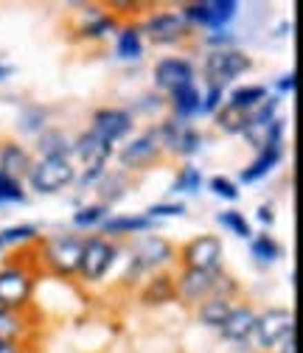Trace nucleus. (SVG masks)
Returning a JSON list of instances; mask_svg holds the SVG:
<instances>
[{
	"mask_svg": "<svg viewBox=\"0 0 303 353\" xmlns=\"http://www.w3.org/2000/svg\"><path fill=\"white\" fill-rule=\"evenodd\" d=\"M236 9L239 3L236 0H213V3H191L186 6L183 12V20H194V23H202L208 28H222L228 26L233 17H236Z\"/></svg>",
	"mask_w": 303,
	"mask_h": 353,
	"instance_id": "1a4fd4ad",
	"label": "nucleus"
},
{
	"mask_svg": "<svg viewBox=\"0 0 303 353\" xmlns=\"http://www.w3.org/2000/svg\"><path fill=\"white\" fill-rule=\"evenodd\" d=\"M199 104H202V96H199V90H197L194 84H186V87H180V90L171 93V107H175V115L180 121L197 115L199 112Z\"/></svg>",
	"mask_w": 303,
	"mask_h": 353,
	"instance_id": "aec40b11",
	"label": "nucleus"
},
{
	"mask_svg": "<svg viewBox=\"0 0 303 353\" xmlns=\"http://www.w3.org/2000/svg\"><path fill=\"white\" fill-rule=\"evenodd\" d=\"M175 250H171L168 241L152 236V239H144L138 247H135V267L138 270H155V267H163V263L171 261Z\"/></svg>",
	"mask_w": 303,
	"mask_h": 353,
	"instance_id": "2eb2a0df",
	"label": "nucleus"
},
{
	"mask_svg": "<svg viewBox=\"0 0 303 353\" xmlns=\"http://www.w3.org/2000/svg\"><path fill=\"white\" fill-rule=\"evenodd\" d=\"M104 216H107V205H88L73 216V222H76V228H93Z\"/></svg>",
	"mask_w": 303,
	"mask_h": 353,
	"instance_id": "473e14b6",
	"label": "nucleus"
},
{
	"mask_svg": "<svg viewBox=\"0 0 303 353\" xmlns=\"http://www.w3.org/2000/svg\"><path fill=\"white\" fill-rule=\"evenodd\" d=\"M216 222H219L222 228H228V230H233L239 239H253V230L247 225V219L239 210H222L219 216H216Z\"/></svg>",
	"mask_w": 303,
	"mask_h": 353,
	"instance_id": "c85d7f7f",
	"label": "nucleus"
},
{
	"mask_svg": "<svg viewBox=\"0 0 303 353\" xmlns=\"http://www.w3.org/2000/svg\"><path fill=\"white\" fill-rule=\"evenodd\" d=\"M31 294H34V278L23 267L0 270V305L9 308V312H17V308L28 305Z\"/></svg>",
	"mask_w": 303,
	"mask_h": 353,
	"instance_id": "7ed1b4c3",
	"label": "nucleus"
},
{
	"mask_svg": "<svg viewBox=\"0 0 303 353\" xmlns=\"http://www.w3.org/2000/svg\"><path fill=\"white\" fill-rule=\"evenodd\" d=\"M141 34H146L152 42H157V46H168V42H177L186 34V20L177 12H160V14L146 20Z\"/></svg>",
	"mask_w": 303,
	"mask_h": 353,
	"instance_id": "f8f14e48",
	"label": "nucleus"
},
{
	"mask_svg": "<svg viewBox=\"0 0 303 353\" xmlns=\"http://www.w3.org/2000/svg\"><path fill=\"white\" fill-rule=\"evenodd\" d=\"M73 152L79 154V160L88 165V168H104L107 157L113 154V146L104 143L101 138H96L93 132H88V135H81V138L73 143Z\"/></svg>",
	"mask_w": 303,
	"mask_h": 353,
	"instance_id": "f3484780",
	"label": "nucleus"
},
{
	"mask_svg": "<svg viewBox=\"0 0 303 353\" xmlns=\"http://www.w3.org/2000/svg\"><path fill=\"white\" fill-rule=\"evenodd\" d=\"M199 185H202V174H199V168L186 165V168L180 171V176H177V183H175V191L197 194V191H199Z\"/></svg>",
	"mask_w": 303,
	"mask_h": 353,
	"instance_id": "2f4dec72",
	"label": "nucleus"
},
{
	"mask_svg": "<svg viewBox=\"0 0 303 353\" xmlns=\"http://www.w3.org/2000/svg\"><path fill=\"white\" fill-rule=\"evenodd\" d=\"M231 300L228 297H208V300H202V305H199V323H205V325H211V328H219L222 325V320L231 314Z\"/></svg>",
	"mask_w": 303,
	"mask_h": 353,
	"instance_id": "4be33fe9",
	"label": "nucleus"
},
{
	"mask_svg": "<svg viewBox=\"0 0 303 353\" xmlns=\"http://www.w3.org/2000/svg\"><path fill=\"white\" fill-rule=\"evenodd\" d=\"M152 228L149 216H115L104 222V233L107 236H124V233H141Z\"/></svg>",
	"mask_w": 303,
	"mask_h": 353,
	"instance_id": "412c9836",
	"label": "nucleus"
},
{
	"mask_svg": "<svg viewBox=\"0 0 303 353\" xmlns=\"http://www.w3.org/2000/svg\"><path fill=\"white\" fill-rule=\"evenodd\" d=\"M281 154H284L281 143H273V146L262 149V152H258V157H255V160L242 171V183H255V180H262L264 174H270V171L278 165Z\"/></svg>",
	"mask_w": 303,
	"mask_h": 353,
	"instance_id": "6ab92c4d",
	"label": "nucleus"
},
{
	"mask_svg": "<svg viewBox=\"0 0 303 353\" xmlns=\"http://www.w3.org/2000/svg\"><path fill=\"white\" fill-rule=\"evenodd\" d=\"M113 28H115V20H113V17H107V14H96V17H93V23L84 26V37L99 39V37L110 34Z\"/></svg>",
	"mask_w": 303,
	"mask_h": 353,
	"instance_id": "f704fd0d",
	"label": "nucleus"
},
{
	"mask_svg": "<svg viewBox=\"0 0 303 353\" xmlns=\"http://www.w3.org/2000/svg\"><path fill=\"white\" fill-rule=\"evenodd\" d=\"M160 154V141H157V132H146V135L135 138L124 152H121V163L126 168H141L149 165L155 157Z\"/></svg>",
	"mask_w": 303,
	"mask_h": 353,
	"instance_id": "4468645a",
	"label": "nucleus"
},
{
	"mask_svg": "<svg viewBox=\"0 0 303 353\" xmlns=\"http://www.w3.org/2000/svg\"><path fill=\"white\" fill-rule=\"evenodd\" d=\"M281 353H297V342H295V334H289V336L281 342Z\"/></svg>",
	"mask_w": 303,
	"mask_h": 353,
	"instance_id": "ea45409f",
	"label": "nucleus"
},
{
	"mask_svg": "<svg viewBox=\"0 0 303 353\" xmlns=\"http://www.w3.org/2000/svg\"><path fill=\"white\" fill-rule=\"evenodd\" d=\"M216 123H219V129H222V132L239 135V132H244V126H247V112H242V110H236V107L225 104V107L219 110V115H216Z\"/></svg>",
	"mask_w": 303,
	"mask_h": 353,
	"instance_id": "bb28decb",
	"label": "nucleus"
},
{
	"mask_svg": "<svg viewBox=\"0 0 303 353\" xmlns=\"http://www.w3.org/2000/svg\"><path fill=\"white\" fill-rule=\"evenodd\" d=\"M115 261V247L104 239H88L81 247V258H79V272L84 275V281H101L107 275V270Z\"/></svg>",
	"mask_w": 303,
	"mask_h": 353,
	"instance_id": "39448f33",
	"label": "nucleus"
},
{
	"mask_svg": "<svg viewBox=\"0 0 303 353\" xmlns=\"http://www.w3.org/2000/svg\"><path fill=\"white\" fill-rule=\"evenodd\" d=\"M12 73V68H0V76H9Z\"/></svg>",
	"mask_w": 303,
	"mask_h": 353,
	"instance_id": "37998d69",
	"label": "nucleus"
},
{
	"mask_svg": "<svg viewBox=\"0 0 303 353\" xmlns=\"http://www.w3.org/2000/svg\"><path fill=\"white\" fill-rule=\"evenodd\" d=\"M222 261V241L216 236H199L186 244L183 250V263L186 270H202V272H216Z\"/></svg>",
	"mask_w": 303,
	"mask_h": 353,
	"instance_id": "6e6552de",
	"label": "nucleus"
},
{
	"mask_svg": "<svg viewBox=\"0 0 303 353\" xmlns=\"http://www.w3.org/2000/svg\"><path fill=\"white\" fill-rule=\"evenodd\" d=\"M258 219H262L264 225H273L275 216H273V208H258Z\"/></svg>",
	"mask_w": 303,
	"mask_h": 353,
	"instance_id": "a19ab883",
	"label": "nucleus"
},
{
	"mask_svg": "<svg viewBox=\"0 0 303 353\" xmlns=\"http://www.w3.org/2000/svg\"><path fill=\"white\" fill-rule=\"evenodd\" d=\"M23 331H26L23 320H20L14 312H9V308L0 305V339H3V342H14V345H17V339L23 336Z\"/></svg>",
	"mask_w": 303,
	"mask_h": 353,
	"instance_id": "cd10ccee",
	"label": "nucleus"
},
{
	"mask_svg": "<svg viewBox=\"0 0 303 353\" xmlns=\"http://www.w3.org/2000/svg\"><path fill=\"white\" fill-rule=\"evenodd\" d=\"M157 141L160 146H168L175 154H183V157L197 154L202 146V135L197 129H191L186 121H166L157 129Z\"/></svg>",
	"mask_w": 303,
	"mask_h": 353,
	"instance_id": "0eeeda50",
	"label": "nucleus"
},
{
	"mask_svg": "<svg viewBox=\"0 0 303 353\" xmlns=\"http://www.w3.org/2000/svg\"><path fill=\"white\" fill-rule=\"evenodd\" d=\"M34 236H37V228H31V225L6 228V230H0V247H6V244H20V241H31Z\"/></svg>",
	"mask_w": 303,
	"mask_h": 353,
	"instance_id": "72a5a7b5",
	"label": "nucleus"
},
{
	"mask_svg": "<svg viewBox=\"0 0 303 353\" xmlns=\"http://www.w3.org/2000/svg\"><path fill=\"white\" fill-rule=\"evenodd\" d=\"M222 104V87H216V84H208V96L202 99L199 104V112H216Z\"/></svg>",
	"mask_w": 303,
	"mask_h": 353,
	"instance_id": "e433bc0d",
	"label": "nucleus"
},
{
	"mask_svg": "<svg viewBox=\"0 0 303 353\" xmlns=\"http://www.w3.org/2000/svg\"><path fill=\"white\" fill-rule=\"evenodd\" d=\"M177 292H175V283H171V278H166V275H157L149 286H146V292H144V303H149V305H157V303H166V300H171Z\"/></svg>",
	"mask_w": 303,
	"mask_h": 353,
	"instance_id": "a878e982",
	"label": "nucleus"
},
{
	"mask_svg": "<svg viewBox=\"0 0 303 353\" xmlns=\"http://www.w3.org/2000/svg\"><path fill=\"white\" fill-rule=\"evenodd\" d=\"M155 84L166 93H175L186 84H194V68L186 59H163L155 68Z\"/></svg>",
	"mask_w": 303,
	"mask_h": 353,
	"instance_id": "ddd939ff",
	"label": "nucleus"
},
{
	"mask_svg": "<svg viewBox=\"0 0 303 353\" xmlns=\"http://www.w3.org/2000/svg\"><path fill=\"white\" fill-rule=\"evenodd\" d=\"M216 281H219V272H202V270H186L175 286V292L188 300V303H202L208 297H213Z\"/></svg>",
	"mask_w": 303,
	"mask_h": 353,
	"instance_id": "9b49d317",
	"label": "nucleus"
},
{
	"mask_svg": "<svg viewBox=\"0 0 303 353\" xmlns=\"http://www.w3.org/2000/svg\"><path fill=\"white\" fill-rule=\"evenodd\" d=\"M76 180V168L68 157H42L28 171V183L37 194H57Z\"/></svg>",
	"mask_w": 303,
	"mask_h": 353,
	"instance_id": "f257e3e1",
	"label": "nucleus"
},
{
	"mask_svg": "<svg viewBox=\"0 0 303 353\" xmlns=\"http://www.w3.org/2000/svg\"><path fill=\"white\" fill-rule=\"evenodd\" d=\"M253 328H255V312L250 305H239V308H231V314L222 320L219 334L231 342H242L253 334Z\"/></svg>",
	"mask_w": 303,
	"mask_h": 353,
	"instance_id": "dca6fc26",
	"label": "nucleus"
},
{
	"mask_svg": "<svg viewBox=\"0 0 303 353\" xmlns=\"http://www.w3.org/2000/svg\"><path fill=\"white\" fill-rule=\"evenodd\" d=\"M0 353H20V347L14 342H3V339H0Z\"/></svg>",
	"mask_w": 303,
	"mask_h": 353,
	"instance_id": "79ce46f5",
	"label": "nucleus"
},
{
	"mask_svg": "<svg viewBox=\"0 0 303 353\" xmlns=\"http://www.w3.org/2000/svg\"><path fill=\"white\" fill-rule=\"evenodd\" d=\"M250 250H253V258H258L262 263H273L281 255V247L273 241V236H255Z\"/></svg>",
	"mask_w": 303,
	"mask_h": 353,
	"instance_id": "c756f323",
	"label": "nucleus"
},
{
	"mask_svg": "<svg viewBox=\"0 0 303 353\" xmlns=\"http://www.w3.org/2000/svg\"><path fill=\"white\" fill-rule=\"evenodd\" d=\"M144 42H141V28H124L118 37V57L121 59H141Z\"/></svg>",
	"mask_w": 303,
	"mask_h": 353,
	"instance_id": "393cba45",
	"label": "nucleus"
},
{
	"mask_svg": "<svg viewBox=\"0 0 303 353\" xmlns=\"http://www.w3.org/2000/svg\"><path fill=\"white\" fill-rule=\"evenodd\" d=\"M289 334H295V317L286 308H270L267 314L255 317V328H253V339L262 350H273L278 347Z\"/></svg>",
	"mask_w": 303,
	"mask_h": 353,
	"instance_id": "f03ea898",
	"label": "nucleus"
},
{
	"mask_svg": "<svg viewBox=\"0 0 303 353\" xmlns=\"http://www.w3.org/2000/svg\"><path fill=\"white\" fill-rule=\"evenodd\" d=\"M23 199H26L23 183L0 171V205H3V202H23Z\"/></svg>",
	"mask_w": 303,
	"mask_h": 353,
	"instance_id": "7c9ffc66",
	"label": "nucleus"
},
{
	"mask_svg": "<svg viewBox=\"0 0 303 353\" xmlns=\"http://www.w3.org/2000/svg\"><path fill=\"white\" fill-rule=\"evenodd\" d=\"M295 79H297V76H295V73H289V76H284V79H281V81H278V90H284V93H286V90H289V93H292V90H295V84H297V81H295Z\"/></svg>",
	"mask_w": 303,
	"mask_h": 353,
	"instance_id": "58836bf2",
	"label": "nucleus"
},
{
	"mask_svg": "<svg viewBox=\"0 0 303 353\" xmlns=\"http://www.w3.org/2000/svg\"><path fill=\"white\" fill-rule=\"evenodd\" d=\"M253 68L250 57H244L242 51H213L208 59H205V76H208V84H216V87H225L228 81H233L236 76L247 73Z\"/></svg>",
	"mask_w": 303,
	"mask_h": 353,
	"instance_id": "20e7f679",
	"label": "nucleus"
},
{
	"mask_svg": "<svg viewBox=\"0 0 303 353\" xmlns=\"http://www.w3.org/2000/svg\"><path fill=\"white\" fill-rule=\"evenodd\" d=\"M93 135L101 138L104 143H115L121 141L124 135H129L133 132V115H129L126 110H115V107H107V110H99L93 115Z\"/></svg>",
	"mask_w": 303,
	"mask_h": 353,
	"instance_id": "9d476101",
	"label": "nucleus"
},
{
	"mask_svg": "<svg viewBox=\"0 0 303 353\" xmlns=\"http://www.w3.org/2000/svg\"><path fill=\"white\" fill-rule=\"evenodd\" d=\"M267 101V87L262 84H250V87H239V90L231 96V107L242 110V112H253L258 104H264Z\"/></svg>",
	"mask_w": 303,
	"mask_h": 353,
	"instance_id": "5701e85b",
	"label": "nucleus"
},
{
	"mask_svg": "<svg viewBox=\"0 0 303 353\" xmlns=\"http://www.w3.org/2000/svg\"><path fill=\"white\" fill-rule=\"evenodd\" d=\"M0 171L14 176V180L28 176V171H31L28 152L23 146H17V143H3V146H0Z\"/></svg>",
	"mask_w": 303,
	"mask_h": 353,
	"instance_id": "a211bd4d",
	"label": "nucleus"
},
{
	"mask_svg": "<svg viewBox=\"0 0 303 353\" xmlns=\"http://www.w3.org/2000/svg\"><path fill=\"white\" fill-rule=\"evenodd\" d=\"M146 213H149V219L155 222L157 216H183L186 213V205H180V202L177 205H152Z\"/></svg>",
	"mask_w": 303,
	"mask_h": 353,
	"instance_id": "4c0bfd02",
	"label": "nucleus"
},
{
	"mask_svg": "<svg viewBox=\"0 0 303 353\" xmlns=\"http://www.w3.org/2000/svg\"><path fill=\"white\" fill-rule=\"evenodd\" d=\"M211 191L216 194V196H222V199H239V191H236V185L231 183V180H225V176H213L211 180Z\"/></svg>",
	"mask_w": 303,
	"mask_h": 353,
	"instance_id": "c9c22d12",
	"label": "nucleus"
},
{
	"mask_svg": "<svg viewBox=\"0 0 303 353\" xmlns=\"http://www.w3.org/2000/svg\"><path fill=\"white\" fill-rule=\"evenodd\" d=\"M70 152V143L68 138L62 135V132H42L39 135V154L42 157H68Z\"/></svg>",
	"mask_w": 303,
	"mask_h": 353,
	"instance_id": "b1692460",
	"label": "nucleus"
},
{
	"mask_svg": "<svg viewBox=\"0 0 303 353\" xmlns=\"http://www.w3.org/2000/svg\"><path fill=\"white\" fill-rule=\"evenodd\" d=\"M84 241L76 236H57L46 247V261L57 275H73L79 272V258H81Z\"/></svg>",
	"mask_w": 303,
	"mask_h": 353,
	"instance_id": "423d86ee",
	"label": "nucleus"
}]
</instances>
